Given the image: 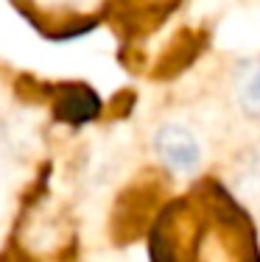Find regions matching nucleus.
Here are the masks:
<instances>
[{"label":"nucleus","instance_id":"1","mask_svg":"<svg viewBox=\"0 0 260 262\" xmlns=\"http://www.w3.org/2000/svg\"><path fill=\"white\" fill-rule=\"evenodd\" d=\"M151 257L154 262H260L249 221L213 184L163 217Z\"/></svg>","mask_w":260,"mask_h":262},{"label":"nucleus","instance_id":"2","mask_svg":"<svg viewBox=\"0 0 260 262\" xmlns=\"http://www.w3.org/2000/svg\"><path fill=\"white\" fill-rule=\"evenodd\" d=\"M154 148H157L159 159L176 173H193L202 162V148L196 142V137L185 126H176V123H168L157 131Z\"/></svg>","mask_w":260,"mask_h":262},{"label":"nucleus","instance_id":"3","mask_svg":"<svg viewBox=\"0 0 260 262\" xmlns=\"http://www.w3.org/2000/svg\"><path fill=\"white\" fill-rule=\"evenodd\" d=\"M56 109L67 123H76L78 126V123L92 120V117L98 115V109H101V103H98V95L90 90V86L70 84V86L62 90V98H59Z\"/></svg>","mask_w":260,"mask_h":262},{"label":"nucleus","instance_id":"4","mask_svg":"<svg viewBox=\"0 0 260 262\" xmlns=\"http://www.w3.org/2000/svg\"><path fill=\"white\" fill-rule=\"evenodd\" d=\"M241 106H244L249 115L260 117V64L246 76L244 86H241Z\"/></svg>","mask_w":260,"mask_h":262},{"label":"nucleus","instance_id":"5","mask_svg":"<svg viewBox=\"0 0 260 262\" xmlns=\"http://www.w3.org/2000/svg\"><path fill=\"white\" fill-rule=\"evenodd\" d=\"M148 3H168V0H148Z\"/></svg>","mask_w":260,"mask_h":262}]
</instances>
